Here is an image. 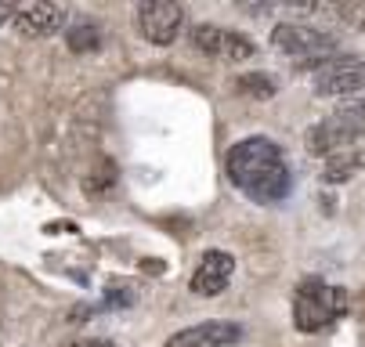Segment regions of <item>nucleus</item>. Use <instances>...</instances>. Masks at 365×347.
Instances as JSON below:
<instances>
[{
    "label": "nucleus",
    "mask_w": 365,
    "mask_h": 347,
    "mask_svg": "<svg viewBox=\"0 0 365 347\" xmlns=\"http://www.w3.org/2000/svg\"><path fill=\"white\" fill-rule=\"evenodd\" d=\"M354 315H358V318L365 322V289H361V293L354 296Z\"/></svg>",
    "instance_id": "nucleus-19"
},
{
    "label": "nucleus",
    "mask_w": 365,
    "mask_h": 347,
    "mask_svg": "<svg viewBox=\"0 0 365 347\" xmlns=\"http://www.w3.org/2000/svg\"><path fill=\"white\" fill-rule=\"evenodd\" d=\"M354 130L358 127H351V123H344V120H326V123H315L307 130V152L311 156H322V160H329V156H336V152H344V148L351 145V138H354Z\"/></svg>",
    "instance_id": "nucleus-8"
},
{
    "label": "nucleus",
    "mask_w": 365,
    "mask_h": 347,
    "mask_svg": "<svg viewBox=\"0 0 365 347\" xmlns=\"http://www.w3.org/2000/svg\"><path fill=\"white\" fill-rule=\"evenodd\" d=\"M354 163L347 160V152H336V156H329L326 160V167H322V181H329V185H344L347 177H354Z\"/></svg>",
    "instance_id": "nucleus-14"
},
{
    "label": "nucleus",
    "mask_w": 365,
    "mask_h": 347,
    "mask_svg": "<svg viewBox=\"0 0 365 347\" xmlns=\"http://www.w3.org/2000/svg\"><path fill=\"white\" fill-rule=\"evenodd\" d=\"M192 43L199 47L202 55H214V58H221V47H225V29H221V26H210V22H202V26H195V29H192Z\"/></svg>",
    "instance_id": "nucleus-12"
},
{
    "label": "nucleus",
    "mask_w": 365,
    "mask_h": 347,
    "mask_svg": "<svg viewBox=\"0 0 365 347\" xmlns=\"http://www.w3.org/2000/svg\"><path fill=\"white\" fill-rule=\"evenodd\" d=\"M315 94H322V98H365V58L333 55L315 73Z\"/></svg>",
    "instance_id": "nucleus-4"
},
{
    "label": "nucleus",
    "mask_w": 365,
    "mask_h": 347,
    "mask_svg": "<svg viewBox=\"0 0 365 347\" xmlns=\"http://www.w3.org/2000/svg\"><path fill=\"white\" fill-rule=\"evenodd\" d=\"M336 120H344L351 127H361L365 123V98H351V102H344L336 109Z\"/></svg>",
    "instance_id": "nucleus-15"
},
{
    "label": "nucleus",
    "mask_w": 365,
    "mask_h": 347,
    "mask_svg": "<svg viewBox=\"0 0 365 347\" xmlns=\"http://www.w3.org/2000/svg\"><path fill=\"white\" fill-rule=\"evenodd\" d=\"M228 177L232 185L250 195L253 203H279L289 195V185H293V174H289V163L282 156V148L272 141V138H242L232 145L228 152Z\"/></svg>",
    "instance_id": "nucleus-1"
},
{
    "label": "nucleus",
    "mask_w": 365,
    "mask_h": 347,
    "mask_svg": "<svg viewBox=\"0 0 365 347\" xmlns=\"http://www.w3.org/2000/svg\"><path fill=\"white\" fill-rule=\"evenodd\" d=\"M351 308V296L344 286H326L322 279H304L293 296V326L300 333H319L329 322L344 318Z\"/></svg>",
    "instance_id": "nucleus-2"
},
{
    "label": "nucleus",
    "mask_w": 365,
    "mask_h": 347,
    "mask_svg": "<svg viewBox=\"0 0 365 347\" xmlns=\"http://www.w3.org/2000/svg\"><path fill=\"white\" fill-rule=\"evenodd\" d=\"M15 15H19V8L8 4V0H0V26H4V22H15Z\"/></svg>",
    "instance_id": "nucleus-17"
},
{
    "label": "nucleus",
    "mask_w": 365,
    "mask_h": 347,
    "mask_svg": "<svg viewBox=\"0 0 365 347\" xmlns=\"http://www.w3.org/2000/svg\"><path fill=\"white\" fill-rule=\"evenodd\" d=\"M235 340H239V326H232V322H202V326L174 333L163 347H228Z\"/></svg>",
    "instance_id": "nucleus-9"
},
{
    "label": "nucleus",
    "mask_w": 365,
    "mask_h": 347,
    "mask_svg": "<svg viewBox=\"0 0 365 347\" xmlns=\"http://www.w3.org/2000/svg\"><path fill=\"white\" fill-rule=\"evenodd\" d=\"M272 43L279 47L282 55L297 58L300 66H315V73L333 58L336 36L319 29V26H300V22H279L272 29Z\"/></svg>",
    "instance_id": "nucleus-3"
},
{
    "label": "nucleus",
    "mask_w": 365,
    "mask_h": 347,
    "mask_svg": "<svg viewBox=\"0 0 365 347\" xmlns=\"http://www.w3.org/2000/svg\"><path fill=\"white\" fill-rule=\"evenodd\" d=\"M138 26H141V36L148 43H174L181 26H185V8L174 4V0H141L138 4Z\"/></svg>",
    "instance_id": "nucleus-5"
},
{
    "label": "nucleus",
    "mask_w": 365,
    "mask_h": 347,
    "mask_svg": "<svg viewBox=\"0 0 365 347\" xmlns=\"http://www.w3.org/2000/svg\"><path fill=\"white\" fill-rule=\"evenodd\" d=\"M232 275H235V257L228 250H210V254H202V261H199V268L192 275V293L217 296V293L228 289Z\"/></svg>",
    "instance_id": "nucleus-6"
},
{
    "label": "nucleus",
    "mask_w": 365,
    "mask_h": 347,
    "mask_svg": "<svg viewBox=\"0 0 365 347\" xmlns=\"http://www.w3.org/2000/svg\"><path fill=\"white\" fill-rule=\"evenodd\" d=\"M235 90L246 94V98H257V102H268V98H275L279 83H275V76H268V73H246V76L235 80Z\"/></svg>",
    "instance_id": "nucleus-11"
},
{
    "label": "nucleus",
    "mask_w": 365,
    "mask_h": 347,
    "mask_svg": "<svg viewBox=\"0 0 365 347\" xmlns=\"http://www.w3.org/2000/svg\"><path fill=\"white\" fill-rule=\"evenodd\" d=\"M66 43L73 55H91L101 47V29L94 22H76L73 29H66Z\"/></svg>",
    "instance_id": "nucleus-10"
},
{
    "label": "nucleus",
    "mask_w": 365,
    "mask_h": 347,
    "mask_svg": "<svg viewBox=\"0 0 365 347\" xmlns=\"http://www.w3.org/2000/svg\"><path fill=\"white\" fill-rule=\"evenodd\" d=\"M344 152H347V160H351L358 170H365V127L354 130V138H351V145L344 148Z\"/></svg>",
    "instance_id": "nucleus-16"
},
{
    "label": "nucleus",
    "mask_w": 365,
    "mask_h": 347,
    "mask_svg": "<svg viewBox=\"0 0 365 347\" xmlns=\"http://www.w3.org/2000/svg\"><path fill=\"white\" fill-rule=\"evenodd\" d=\"M62 347H113L106 340H76V343H62Z\"/></svg>",
    "instance_id": "nucleus-18"
},
{
    "label": "nucleus",
    "mask_w": 365,
    "mask_h": 347,
    "mask_svg": "<svg viewBox=\"0 0 365 347\" xmlns=\"http://www.w3.org/2000/svg\"><path fill=\"white\" fill-rule=\"evenodd\" d=\"M221 58H225V62H246V58H253V40L242 36V33H228V29H225Z\"/></svg>",
    "instance_id": "nucleus-13"
},
{
    "label": "nucleus",
    "mask_w": 365,
    "mask_h": 347,
    "mask_svg": "<svg viewBox=\"0 0 365 347\" xmlns=\"http://www.w3.org/2000/svg\"><path fill=\"white\" fill-rule=\"evenodd\" d=\"M66 26V11L58 4H47V0H36V4H22L15 15V29L22 36L43 40V36H55Z\"/></svg>",
    "instance_id": "nucleus-7"
}]
</instances>
